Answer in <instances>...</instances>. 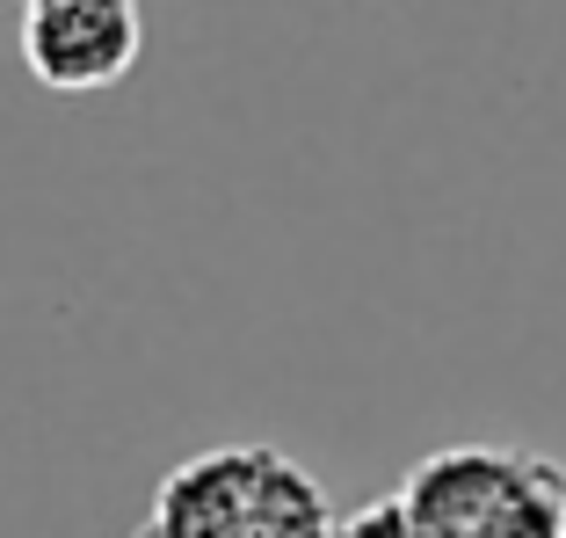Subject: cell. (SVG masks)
I'll use <instances>...</instances> for the list:
<instances>
[{
	"label": "cell",
	"mask_w": 566,
	"mask_h": 538,
	"mask_svg": "<svg viewBox=\"0 0 566 538\" xmlns=\"http://www.w3.org/2000/svg\"><path fill=\"white\" fill-rule=\"evenodd\" d=\"M319 473L283 444H203L153 480L132 538H334Z\"/></svg>",
	"instance_id": "cell-1"
},
{
	"label": "cell",
	"mask_w": 566,
	"mask_h": 538,
	"mask_svg": "<svg viewBox=\"0 0 566 538\" xmlns=\"http://www.w3.org/2000/svg\"><path fill=\"white\" fill-rule=\"evenodd\" d=\"M392 495L421 538H566V466L516 444H443Z\"/></svg>",
	"instance_id": "cell-2"
},
{
	"label": "cell",
	"mask_w": 566,
	"mask_h": 538,
	"mask_svg": "<svg viewBox=\"0 0 566 538\" xmlns=\"http://www.w3.org/2000/svg\"><path fill=\"white\" fill-rule=\"evenodd\" d=\"M146 22L138 0H66V8H22V66L51 95H102L138 66Z\"/></svg>",
	"instance_id": "cell-3"
},
{
	"label": "cell",
	"mask_w": 566,
	"mask_h": 538,
	"mask_svg": "<svg viewBox=\"0 0 566 538\" xmlns=\"http://www.w3.org/2000/svg\"><path fill=\"white\" fill-rule=\"evenodd\" d=\"M334 538H421V531L400 509V495H370L364 509H349V517L334 524Z\"/></svg>",
	"instance_id": "cell-4"
},
{
	"label": "cell",
	"mask_w": 566,
	"mask_h": 538,
	"mask_svg": "<svg viewBox=\"0 0 566 538\" xmlns=\"http://www.w3.org/2000/svg\"><path fill=\"white\" fill-rule=\"evenodd\" d=\"M22 8H66V0H22Z\"/></svg>",
	"instance_id": "cell-5"
}]
</instances>
